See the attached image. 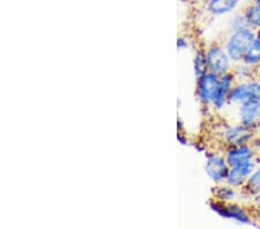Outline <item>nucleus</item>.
Instances as JSON below:
<instances>
[{
  "label": "nucleus",
  "mask_w": 260,
  "mask_h": 229,
  "mask_svg": "<svg viewBox=\"0 0 260 229\" xmlns=\"http://www.w3.org/2000/svg\"><path fill=\"white\" fill-rule=\"evenodd\" d=\"M208 207L213 213H215L225 221H230L238 226H255L257 214L249 204L241 202L221 203L211 198L208 202Z\"/></svg>",
  "instance_id": "obj_1"
},
{
  "label": "nucleus",
  "mask_w": 260,
  "mask_h": 229,
  "mask_svg": "<svg viewBox=\"0 0 260 229\" xmlns=\"http://www.w3.org/2000/svg\"><path fill=\"white\" fill-rule=\"evenodd\" d=\"M255 35H257V30L249 26L228 32L222 44L234 64L243 61V58L251 43L254 41Z\"/></svg>",
  "instance_id": "obj_2"
},
{
  "label": "nucleus",
  "mask_w": 260,
  "mask_h": 229,
  "mask_svg": "<svg viewBox=\"0 0 260 229\" xmlns=\"http://www.w3.org/2000/svg\"><path fill=\"white\" fill-rule=\"evenodd\" d=\"M217 139L224 147L250 144L257 132L244 126L240 122H223L217 128Z\"/></svg>",
  "instance_id": "obj_3"
},
{
  "label": "nucleus",
  "mask_w": 260,
  "mask_h": 229,
  "mask_svg": "<svg viewBox=\"0 0 260 229\" xmlns=\"http://www.w3.org/2000/svg\"><path fill=\"white\" fill-rule=\"evenodd\" d=\"M204 172L213 184H222L225 183L230 170L223 151L209 148L204 153Z\"/></svg>",
  "instance_id": "obj_4"
},
{
  "label": "nucleus",
  "mask_w": 260,
  "mask_h": 229,
  "mask_svg": "<svg viewBox=\"0 0 260 229\" xmlns=\"http://www.w3.org/2000/svg\"><path fill=\"white\" fill-rule=\"evenodd\" d=\"M205 51H206L209 72L215 73L220 77L232 72L235 64L228 52L225 51L223 44L219 42H213L205 48Z\"/></svg>",
  "instance_id": "obj_5"
},
{
  "label": "nucleus",
  "mask_w": 260,
  "mask_h": 229,
  "mask_svg": "<svg viewBox=\"0 0 260 229\" xmlns=\"http://www.w3.org/2000/svg\"><path fill=\"white\" fill-rule=\"evenodd\" d=\"M249 101H260V76L251 80L236 81L230 91V106L238 107Z\"/></svg>",
  "instance_id": "obj_6"
},
{
  "label": "nucleus",
  "mask_w": 260,
  "mask_h": 229,
  "mask_svg": "<svg viewBox=\"0 0 260 229\" xmlns=\"http://www.w3.org/2000/svg\"><path fill=\"white\" fill-rule=\"evenodd\" d=\"M219 85L220 76L213 72H207L204 76L196 78L194 95L200 106L206 108V109H211V104L217 88H219Z\"/></svg>",
  "instance_id": "obj_7"
},
{
  "label": "nucleus",
  "mask_w": 260,
  "mask_h": 229,
  "mask_svg": "<svg viewBox=\"0 0 260 229\" xmlns=\"http://www.w3.org/2000/svg\"><path fill=\"white\" fill-rule=\"evenodd\" d=\"M236 120L258 132L260 128V101H249L237 107Z\"/></svg>",
  "instance_id": "obj_8"
},
{
  "label": "nucleus",
  "mask_w": 260,
  "mask_h": 229,
  "mask_svg": "<svg viewBox=\"0 0 260 229\" xmlns=\"http://www.w3.org/2000/svg\"><path fill=\"white\" fill-rule=\"evenodd\" d=\"M236 78L233 74V72H229L224 76L220 77V85L217 88L215 96L213 99V102L211 104V109L215 112H222L227 109L229 104V94L232 91L233 87L236 83Z\"/></svg>",
  "instance_id": "obj_9"
},
{
  "label": "nucleus",
  "mask_w": 260,
  "mask_h": 229,
  "mask_svg": "<svg viewBox=\"0 0 260 229\" xmlns=\"http://www.w3.org/2000/svg\"><path fill=\"white\" fill-rule=\"evenodd\" d=\"M222 151H223L225 160H227L230 168L245 163L247 161L258 159L257 152L254 151L250 144L228 146V147H224Z\"/></svg>",
  "instance_id": "obj_10"
},
{
  "label": "nucleus",
  "mask_w": 260,
  "mask_h": 229,
  "mask_svg": "<svg viewBox=\"0 0 260 229\" xmlns=\"http://www.w3.org/2000/svg\"><path fill=\"white\" fill-rule=\"evenodd\" d=\"M258 165H259L258 159H254V160L247 161L245 163L232 167L229 170V174L225 183H228L229 185H232L234 187H237V189H242L246 183V181L249 180L251 174H252L254 172V169L257 168Z\"/></svg>",
  "instance_id": "obj_11"
},
{
  "label": "nucleus",
  "mask_w": 260,
  "mask_h": 229,
  "mask_svg": "<svg viewBox=\"0 0 260 229\" xmlns=\"http://www.w3.org/2000/svg\"><path fill=\"white\" fill-rule=\"evenodd\" d=\"M242 0H206L205 11L213 18H224L240 10Z\"/></svg>",
  "instance_id": "obj_12"
},
{
  "label": "nucleus",
  "mask_w": 260,
  "mask_h": 229,
  "mask_svg": "<svg viewBox=\"0 0 260 229\" xmlns=\"http://www.w3.org/2000/svg\"><path fill=\"white\" fill-rule=\"evenodd\" d=\"M211 197L221 203H234V202L244 203V197H243L242 190L229 185L228 183L213 184L211 189Z\"/></svg>",
  "instance_id": "obj_13"
},
{
  "label": "nucleus",
  "mask_w": 260,
  "mask_h": 229,
  "mask_svg": "<svg viewBox=\"0 0 260 229\" xmlns=\"http://www.w3.org/2000/svg\"><path fill=\"white\" fill-rule=\"evenodd\" d=\"M241 190L243 192V197H244V203L250 205L251 199L260 193V163L254 169V172L251 174L249 180L246 181Z\"/></svg>",
  "instance_id": "obj_14"
},
{
  "label": "nucleus",
  "mask_w": 260,
  "mask_h": 229,
  "mask_svg": "<svg viewBox=\"0 0 260 229\" xmlns=\"http://www.w3.org/2000/svg\"><path fill=\"white\" fill-rule=\"evenodd\" d=\"M243 62L260 70V30H257L255 39L247 49L245 56L243 58Z\"/></svg>",
  "instance_id": "obj_15"
},
{
  "label": "nucleus",
  "mask_w": 260,
  "mask_h": 229,
  "mask_svg": "<svg viewBox=\"0 0 260 229\" xmlns=\"http://www.w3.org/2000/svg\"><path fill=\"white\" fill-rule=\"evenodd\" d=\"M242 13L246 20L247 26L254 30H260V5L250 2L242 10Z\"/></svg>",
  "instance_id": "obj_16"
},
{
  "label": "nucleus",
  "mask_w": 260,
  "mask_h": 229,
  "mask_svg": "<svg viewBox=\"0 0 260 229\" xmlns=\"http://www.w3.org/2000/svg\"><path fill=\"white\" fill-rule=\"evenodd\" d=\"M192 70H193L194 78H199L209 72L205 48H199L196 50L193 58H192Z\"/></svg>",
  "instance_id": "obj_17"
},
{
  "label": "nucleus",
  "mask_w": 260,
  "mask_h": 229,
  "mask_svg": "<svg viewBox=\"0 0 260 229\" xmlns=\"http://www.w3.org/2000/svg\"><path fill=\"white\" fill-rule=\"evenodd\" d=\"M233 74L236 78L237 81H246L251 80L255 77L260 76L259 70L252 68V66L245 64V62H237V64L234 65L233 68Z\"/></svg>",
  "instance_id": "obj_18"
},
{
  "label": "nucleus",
  "mask_w": 260,
  "mask_h": 229,
  "mask_svg": "<svg viewBox=\"0 0 260 229\" xmlns=\"http://www.w3.org/2000/svg\"><path fill=\"white\" fill-rule=\"evenodd\" d=\"M246 26H247L246 20L242 12H236V13H234L232 16H230V19L228 21V30L229 31L237 30V29L244 28Z\"/></svg>",
  "instance_id": "obj_19"
},
{
  "label": "nucleus",
  "mask_w": 260,
  "mask_h": 229,
  "mask_svg": "<svg viewBox=\"0 0 260 229\" xmlns=\"http://www.w3.org/2000/svg\"><path fill=\"white\" fill-rule=\"evenodd\" d=\"M176 47H177L178 51H184V50L190 48V42H188L185 36H178L177 42H176Z\"/></svg>",
  "instance_id": "obj_20"
},
{
  "label": "nucleus",
  "mask_w": 260,
  "mask_h": 229,
  "mask_svg": "<svg viewBox=\"0 0 260 229\" xmlns=\"http://www.w3.org/2000/svg\"><path fill=\"white\" fill-rule=\"evenodd\" d=\"M177 141L180 146H191L192 140L188 138L186 132H177Z\"/></svg>",
  "instance_id": "obj_21"
},
{
  "label": "nucleus",
  "mask_w": 260,
  "mask_h": 229,
  "mask_svg": "<svg viewBox=\"0 0 260 229\" xmlns=\"http://www.w3.org/2000/svg\"><path fill=\"white\" fill-rule=\"evenodd\" d=\"M192 147H193L197 152L198 153H205L207 151V149H209V147L207 146L206 143H203V141H192L191 144Z\"/></svg>",
  "instance_id": "obj_22"
},
{
  "label": "nucleus",
  "mask_w": 260,
  "mask_h": 229,
  "mask_svg": "<svg viewBox=\"0 0 260 229\" xmlns=\"http://www.w3.org/2000/svg\"><path fill=\"white\" fill-rule=\"evenodd\" d=\"M250 206L252 207V210L255 212V214L257 215L260 214V193L254 195V197L251 199Z\"/></svg>",
  "instance_id": "obj_23"
},
{
  "label": "nucleus",
  "mask_w": 260,
  "mask_h": 229,
  "mask_svg": "<svg viewBox=\"0 0 260 229\" xmlns=\"http://www.w3.org/2000/svg\"><path fill=\"white\" fill-rule=\"evenodd\" d=\"M250 145L252 146V148L255 152H257V154L259 155L260 154V135L259 133H257V135L254 136V138L252 139V141H251Z\"/></svg>",
  "instance_id": "obj_24"
},
{
  "label": "nucleus",
  "mask_w": 260,
  "mask_h": 229,
  "mask_svg": "<svg viewBox=\"0 0 260 229\" xmlns=\"http://www.w3.org/2000/svg\"><path fill=\"white\" fill-rule=\"evenodd\" d=\"M177 132H185V124L180 117L177 118Z\"/></svg>",
  "instance_id": "obj_25"
},
{
  "label": "nucleus",
  "mask_w": 260,
  "mask_h": 229,
  "mask_svg": "<svg viewBox=\"0 0 260 229\" xmlns=\"http://www.w3.org/2000/svg\"><path fill=\"white\" fill-rule=\"evenodd\" d=\"M257 228H260V214L257 216V222H255V226Z\"/></svg>",
  "instance_id": "obj_26"
},
{
  "label": "nucleus",
  "mask_w": 260,
  "mask_h": 229,
  "mask_svg": "<svg viewBox=\"0 0 260 229\" xmlns=\"http://www.w3.org/2000/svg\"><path fill=\"white\" fill-rule=\"evenodd\" d=\"M177 107H178V109H179L180 107H182V100H180L179 97L177 99Z\"/></svg>",
  "instance_id": "obj_27"
},
{
  "label": "nucleus",
  "mask_w": 260,
  "mask_h": 229,
  "mask_svg": "<svg viewBox=\"0 0 260 229\" xmlns=\"http://www.w3.org/2000/svg\"><path fill=\"white\" fill-rule=\"evenodd\" d=\"M251 2L255 3V4H259V5H260V0H251Z\"/></svg>",
  "instance_id": "obj_28"
},
{
  "label": "nucleus",
  "mask_w": 260,
  "mask_h": 229,
  "mask_svg": "<svg viewBox=\"0 0 260 229\" xmlns=\"http://www.w3.org/2000/svg\"><path fill=\"white\" fill-rule=\"evenodd\" d=\"M258 161H259V163H260V154L258 155Z\"/></svg>",
  "instance_id": "obj_29"
},
{
  "label": "nucleus",
  "mask_w": 260,
  "mask_h": 229,
  "mask_svg": "<svg viewBox=\"0 0 260 229\" xmlns=\"http://www.w3.org/2000/svg\"><path fill=\"white\" fill-rule=\"evenodd\" d=\"M183 2H191V0H183Z\"/></svg>",
  "instance_id": "obj_30"
},
{
  "label": "nucleus",
  "mask_w": 260,
  "mask_h": 229,
  "mask_svg": "<svg viewBox=\"0 0 260 229\" xmlns=\"http://www.w3.org/2000/svg\"><path fill=\"white\" fill-rule=\"evenodd\" d=\"M257 133H259V135H260V128H259V130H258V132Z\"/></svg>",
  "instance_id": "obj_31"
}]
</instances>
